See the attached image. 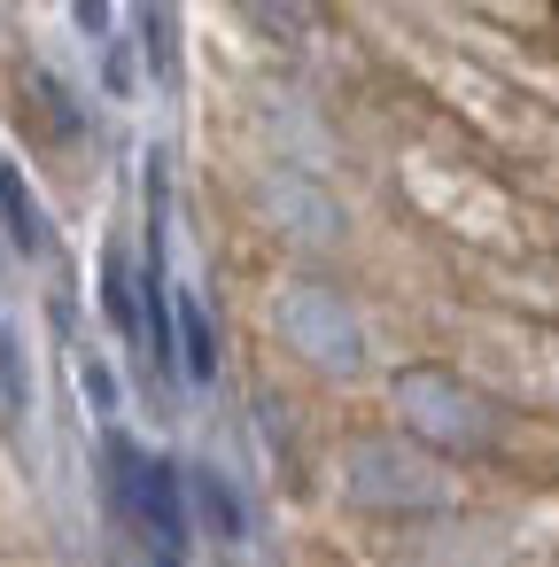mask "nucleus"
<instances>
[{"label":"nucleus","mask_w":559,"mask_h":567,"mask_svg":"<svg viewBox=\"0 0 559 567\" xmlns=\"http://www.w3.org/2000/svg\"><path fill=\"white\" fill-rule=\"evenodd\" d=\"M381 404H389V427H404L466 482H520L528 420L497 389H482L458 358H404L381 381Z\"/></svg>","instance_id":"obj_1"},{"label":"nucleus","mask_w":559,"mask_h":567,"mask_svg":"<svg viewBox=\"0 0 559 567\" xmlns=\"http://www.w3.org/2000/svg\"><path fill=\"white\" fill-rule=\"evenodd\" d=\"M334 489L358 520H373L381 536H404V528H427V520L458 513L482 482H466L458 466L420 451L404 427H350L334 443Z\"/></svg>","instance_id":"obj_2"},{"label":"nucleus","mask_w":559,"mask_h":567,"mask_svg":"<svg viewBox=\"0 0 559 567\" xmlns=\"http://www.w3.org/2000/svg\"><path fill=\"white\" fill-rule=\"evenodd\" d=\"M265 327H272L280 358H288L303 381L342 389V381H365V373H373V327H365L358 296H350L334 272H319V265H296V272L272 280Z\"/></svg>","instance_id":"obj_3"},{"label":"nucleus","mask_w":559,"mask_h":567,"mask_svg":"<svg viewBox=\"0 0 559 567\" xmlns=\"http://www.w3.org/2000/svg\"><path fill=\"white\" fill-rule=\"evenodd\" d=\"M102 489L117 528L148 551V567H187L195 520H187V466H172L164 451H148L141 435L110 427L102 435Z\"/></svg>","instance_id":"obj_4"},{"label":"nucleus","mask_w":559,"mask_h":567,"mask_svg":"<svg viewBox=\"0 0 559 567\" xmlns=\"http://www.w3.org/2000/svg\"><path fill=\"white\" fill-rule=\"evenodd\" d=\"M257 218H265V234H272L288 257H303V265H319V257H334V249L350 241L342 203H334V195H327V179H319V172H303V164L265 172V187H257Z\"/></svg>","instance_id":"obj_5"},{"label":"nucleus","mask_w":559,"mask_h":567,"mask_svg":"<svg viewBox=\"0 0 559 567\" xmlns=\"http://www.w3.org/2000/svg\"><path fill=\"white\" fill-rule=\"evenodd\" d=\"M17 117L48 156H79L86 148V110L71 102V86L40 63H17Z\"/></svg>","instance_id":"obj_6"},{"label":"nucleus","mask_w":559,"mask_h":567,"mask_svg":"<svg viewBox=\"0 0 559 567\" xmlns=\"http://www.w3.org/2000/svg\"><path fill=\"white\" fill-rule=\"evenodd\" d=\"M187 520H195V536H210V544H249V497L218 474V466H187Z\"/></svg>","instance_id":"obj_7"},{"label":"nucleus","mask_w":559,"mask_h":567,"mask_svg":"<svg viewBox=\"0 0 559 567\" xmlns=\"http://www.w3.org/2000/svg\"><path fill=\"white\" fill-rule=\"evenodd\" d=\"M172 350H179V373H187L195 389H210L218 365H226L218 319H210V303H203L195 288H172Z\"/></svg>","instance_id":"obj_8"},{"label":"nucleus","mask_w":559,"mask_h":567,"mask_svg":"<svg viewBox=\"0 0 559 567\" xmlns=\"http://www.w3.org/2000/svg\"><path fill=\"white\" fill-rule=\"evenodd\" d=\"M0 226H9L17 257H48L55 249V218H48L40 187L24 179V164H9V156H0Z\"/></svg>","instance_id":"obj_9"},{"label":"nucleus","mask_w":559,"mask_h":567,"mask_svg":"<svg viewBox=\"0 0 559 567\" xmlns=\"http://www.w3.org/2000/svg\"><path fill=\"white\" fill-rule=\"evenodd\" d=\"M0 427L9 435L32 427V358H24V334L9 327V311H0Z\"/></svg>","instance_id":"obj_10"},{"label":"nucleus","mask_w":559,"mask_h":567,"mask_svg":"<svg viewBox=\"0 0 559 567\" xmlns=\"http://www.w3.org/2000/svg\"><path fill=\"white\" fill-rule=\"evenodd\" d=\"M234 9H241L265 40H280V48H303V40H311V0H234Z\"/></svg>","instance_id":"obj_11"}]
</instances>
